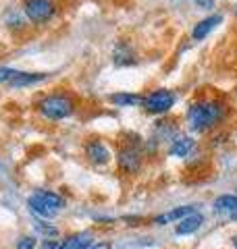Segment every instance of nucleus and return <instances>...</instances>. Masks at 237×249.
<instances>
[{
	"mask_svg": "<svg viewBox=\"0 0 237 249\" xmlns=\"http://www.w3.org/2000/svg\"><path fill=\"white\" fill-rule=\"evenodd\" d=\"M90 249H113V245H110L108 241H100V243H92Z\"/></svg>",
	"mask_w": 237,
	"mask_h": 249,
	"instance_id": "22",
	"label": "nucleus"
},
{
	"mask_svg": "<svg viewBox=\"0 0 237 249\" xmlns=\"http://www.w3.org/2000/svg\"><path fill=\"white\" fill-rule=\"evenodd\" d=\"M196 6L200 11H210L215 9V0H196Z\"/></svg>",
	"mask_w": 237,
	"mask_h": 249,
	"instance_id": "20",
	"label": "nucleus"
},
{
	"mask_svg": "<svg viewBox=\"0 0 237 249\" xmlns=\"http://www.w3.org/2000/svg\"><path fill=\"white\" fill-rule=\"evenodd\" d=\"M229 114V104L217 96H198L187 104L185 123L192 133H206L223 124Z\"/></svg>",
	"mask_w": 237,
	"mask_h": 249,
	"instance_id": "1",
	"label": "nucleus"
},
{
	"mask_svg": "<svg viewBox=\"0 0 237 249\" xmlns=\"http://www.w3.org/2000/svg\"><path fill=\"white\" fill-rule=\"evenodd\" d=\"M220 23H223V15H218V13L208 15L206 19L198 21L196 25L192 27V40L200 42V40H204V37H208L210 31H215V29L220 25Z\"/></svg>",
	"mask_w": 237,
	"mask_h": 249,
	"instance_id": "8",
	"label": "nucleus"
},
{
	"mask_svg": "<svg viewBox=\"0 0 237 249\" xmlns=\"http://www.w3.org/2000/svg\"><path fill=\"white\" fill-rule=\"evenodd\" d=\"M21 11L25 15V19L34 25H46L57 17L59 4L57 0H23Z\"/></svg>",
	"mask_w": 237,
	"mask_h": 249,
	"instance_id": "4",
	"label": "nucleus"
},
{
	"mask_svg": "<svg viewBox=\"0 0 237 249\" xmlns=\"http://www.w3.org/2000/svg\"><path fill=\"white\" fill-rule=\"evenodd\" d=\"M38 249H60V241L46 239V241H42V245H40Z\"/></svg>",
	"mask_w": 237,
	"mask_h": 249,
	"instance_id": "21",
	"label": "nucleus"
},
{
	"mask_svg": "<svg viewBox=\"0 0 237 249\" xmlns=\"http://www.w3.org/2000/svg\"><path fill=\"white\" fill-rule=\"evenodd\" d=\"M21 71L19 69H11V67H0V83L2 85H9L15 77H17Z\"/></svg>",
	"mask_w": 237,
	"mask_h": 249,
	"instance_id": "18",
	"label": "nucleus"
},
{
	"mask_svg": "<svg viewBox=\"0 0 237 249\" xmlns=\"http://www.w3.org/2000/svg\"><path fill=\"white\" fill-rule=\"evenodd\" d=\"M108 102L117 108H136V106H141L144 96L136 91H115L108 96Z\"/></svg>",
	"mask_w": 237,
	"mask_h": 249,
	"instance_id": "11",
	"label": "nucleus"
},
{
	"mask_svg": "<svg viewBox=\"0 0 237 249\" xmlns=\"http://www.w3.org/2000/svg\"><path fill=\"white\" fill-rule=\"evenodd\" d=\"M212 210L218 216H225L229 220H237V196H231V193L218 196L215 204H212Z\"/></svg>",
	"mask_w": 237,
	"mask_h": 249,
	"instance_id": "9",
	"label": "nucleus"
},
{
	"mask_svg": "<svg viewBox=\"0 0 237 249\" xmlns=\"http://www.w3.org/2000/svg\"><path fill=\"white\" fill-rule=\"evenodd\" d=\"M83 154L94 166H104L113 160V152L102 139H88L83 145Z\"/></svg>",
	"mask_w": 237,
	"mask_h": 249,
	"instance_id": "6",
	"label": "nucleus"
},
{
	"mask_svg": "<svg viewBox=\"0 0 237 249\" xmlns=\"http://www.w3.org/2000/svg\"><path fill=\"white\" fill-rule=\"evenodd\" d=\"M115 158H117L118 168H121L125 175L136 177V175L141 173V168H144V152H141L139 143H125V145H121Z\"/></svg>",
	"mask_w": 237,
	"mask_h": 249,
	"instance_id": "5",
	"label": "nucleus"
},
{
	"mask_svg": "<svg viewBox=\"0 0 237 249\" xmlns=\"http://www.w3.org/2000/svg\"><path fill=\"white\" fill-rule=\"evenodd\" d=\"M90 235H71L60 241V249H90Z\"/></svg>",
	"mask_w": 237,
	"mask_h": 249,
	"instance_id": "17",
	"label": "nucleus"
},
{
	"mask_svg": "<svg viewBox=\"0 0 237 249\" xmlns=\"http://www.w3.org/2000/svg\"><path fill=\"white\" fill-rule=\"evenodd\" d=\"M175 102H177V93L173 89L156 88V89H150L148 93H144V102H141V106L146 108L148 114L164 116L173 110Z\"/></svg>",
	"mask_w": 237,
	"mask_h": 249,
	"instance_id": "3",
	"label": "nucleus"
},
{
	"mask_svg": "<svg viewBox=\"0 0 237 249\" xmlns=\"http://www.w3.org/2000/svg\"><path fill=\"white\" fill-rule=\"evenodd\" d=\"M36 108L42 119L50 121V123H59V121L69 119V116L77 110V100L73 93L54 89V91L44 93V96L38 100Z\"/></svg>",
	"mask_w": 237,
	"mask_h": 249,
	"instance_id": "2",
	"label": "nucleus"
},
{
	"mask_svg": "<svg viewBox=\"0 0 237 249\" xmlns=\"http://www.w3.org/2000/svg\"><path fill=\"white\" fill-rule=\"evenodd\" d=\"M202 224H204V214L196 210V212H192L189 216H185L183 220H179L175 232H177V235H192V232L200 231Z\"/></svg>",
	"mask_w": 237,
	"mask_h": 249,
	"instance_id": "14",
	"label": "nucleus"
},
{
	"mask_svg": "<svg viewBox=\"0 0 237 249\" xmlns=\"http://www.w3.org/2000/svg\"><path fill=\"white\" fill-rule=\"evenodd\" d=\"M36 247H38V239L31 235L19 237V241H17V249H36Z\"/></svg>",
	"mask_w": 237,
	"mask_h": 249,
	"instance_id": "19",
	"label": "nucleus"
},
{
	"mask_svg": "<svg viewBox=\"0 0 237 249\" xmlns=\"http://www.w3.org/2000/svg\"><path fill=\"white\" fill-rule=\"evenodd\" d=\"M34 196L42 201V204L48 208V210H52L54 214H59L62 208H65V197L60 196V193H57V191H48V189H40V191H36Z\"/></svg>",
	"mask_w": 237,
	"mask_h": 249,
	"instance_id": "13",
	"label": "nucleus"
},
{
	"mask_svg": "<svg viewBox=\"0 0 237 249\" xmlns=\"http://www.w3.org/2000/svg\"><path fill=\"white\" fill-rule=\"evenodd\" d=\"M233 15H235V17H237V2L233 4Z\"/></svg>",
	"mask_w": 237,
	"mask_h": 249,
	"instance_id": "24",
	"label": "nucleus"
},
{
	"mask_svg": "<svg viewBox=\"0 0 237 249\" xmlns=\"http://www.w3.org/2000/svg\"><path fill=\"white\" fill-rule=\"evenodd\" d=\"M192 212H196V206H179V208H173V210H169V212H164V214H158L152 222L156 224V227H167V224L183 220V218L189 216Z\"/></svg>",
	"mask_w": 237,
	"mask_h": 249,
	"instance_id": "12",
	"label": "nucleus"
},
{
	"mask_svg": "<svg viewBox=\"0 0 237 249\" xmlns=\"http://www.w3.org/2000/svg\"><path fill=\"white\" fill-rule=\"evenodd\" d=\"M194 147H196V139L192 135L181 133L169 139V156H175V158H187L194 152Z\"/></svg>",
	"mask_w": 237,
	"mask_h": 249,
	"instance_id": "7",
	"label": "nucleus"
},
{
	"mask_svg": "<svg viewBox=\"0 0 237 249\" xmlns=\"http://www.w3.org/2000/svg\"><path fill=\"white\" fill-rule=\"evenodd\" d=\"M34 231L42 239H57L59 237V227H54L48 220H42V218H36L34 220Z\"/></svg>",
	"mask_w": 237,
	"mask_h": 249,
	"instance_id": "16",
	"label": "nucleus"
},
{
	"mask_svg": "<svg viewBox=\"0 0 237 249\" xmlns=\"http://www.w3.org/2000/svg\"><path fill=\"white\" fill-rule=\"evenodd\" d=\"M231 241H233V247H235V249H237V235H235V237H233V239H231Z\"/></svg>",
	"mask_w": 237,
	"mask_h": 249,
	"instance_id": "23",
	"label": "nucleus"
},
{
	"mask_svg": "<svg viewBox=\"0 0 237 249\" xmlns=\"http://www.w3.org/2000/svg\"><path fill=\"white\" fill-rule=\"evenodd\" d=\"M48 79V75L46 73H25V71H21L15 79L9 83V88L13 89H19V88H31V85H38V83H42Z\"/></svg>",
	"mask_w": 237,
	"mask_h": 249,
	"instance_id": "15",
	"label": "nucleus"
},
{
	"mask_svg": "<svg viewBox=\"0 0 237 249\" xmlns=\"http://www.w3.org/2000/svg\"><path fill=\"white\" fill-rule=\"evenodd\" d=\"M113 62L117 67H129L138 62V54L129 42H118L113 50Z\"/></svg>",
	"mask_w": 237,
	"mask_h": 249,
	"instance_id": "10",
	"label": "nucleus"
}]
</instances>
